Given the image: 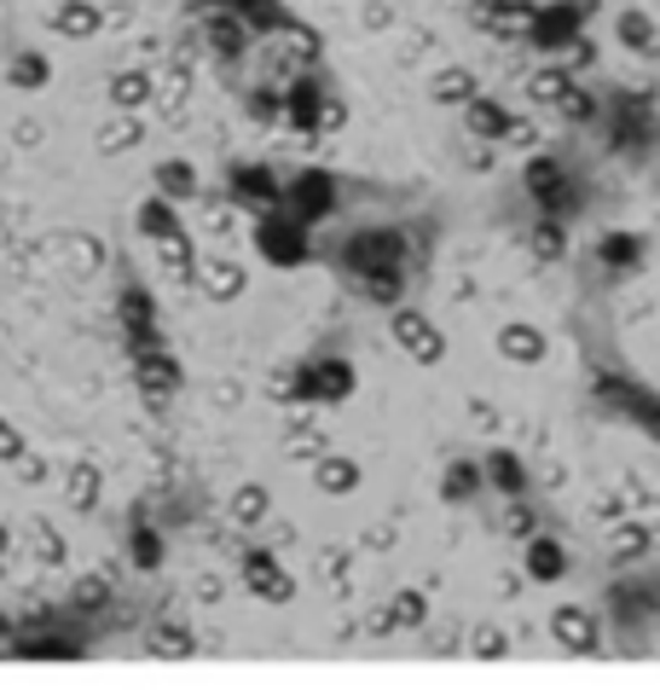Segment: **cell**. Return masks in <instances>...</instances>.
Returning <instances> with one entry per match:
<instances>
[{
    "instance_id": "ba28073f",
    "label": "cell",
    "mask_w": 660,
    "mask_h": 690,
    "mask_svg": "<svg viewBox=\"0 0 660 690\" xmlns=\"http://www.w3.org/2000/svg\"><path fill=\"white\" fill-rule=\"evenodd\" d=\"M395 342L418 360V365H441L446 360V337H441V325L418 314V308H395Z\"/></svg>"
},
{
    "instance_id": "ab89813d",
    "label": "cell",
    "mask_w": 660,
    "mask_h": 690,
    "mask_svg": "<svg viewBox=\"0 0 660 690\" xmlns=\"http://www.w3.org/2000/svg\"><path fill=\"white\" fill-rule=\"evenodd\" d=\"M603 268H614V273H626V268H637L644 261V238H631V233H614V238H603Z\"/></svg>"
},
{
    "instance_id": "484cf974",
    "label": "cell",
    "mask_w": 660,
    "mask_h": 690,
    "mask_svg": "<svg viewBox=\"0 0 660 690\" xmlns=\"http://www.w3.org/2000/svg\"><path fill=\"white\" fill-rule=\"evenodd\" d=\"M226 517H232L238 528H261L266 517H273V494H266L261 482H243V487H232V499H226Z\"/></svg>"
},
{
    "instance_id": "ac0fdd59",
    "label": "cell",
    "mask_w": 660,
    "mask_h": 690,
    "mask_svg": "<svg viewBox=\"0 0 660 690\" xmlns=\"http://www.w3.org/2000/svg\"><path fill=\"white\" fill-rule=\"evenodd\" d=\"M550 638L562 644V649H596V621H591V609H580V603H562L550 615Z\"/></svg>"
},
{
    "instance_id": "d4e9b609",
    "label": "cell",
    "mask_w": 660,
    "mask_h": 690,
    "mask_svg": "<svg viewBox=\"0 0 660 690\" xmlns=\"http://www.w3.org/2000/svg\"><path fill=\"white\" fill-rule=\"evenodd\" d=\"M105 99H111L116 111H139V105H151V99H157V81L146 70H116L105 81Z\"/></svg>"
},
{
    "instance_id": "5b68a950",
    "label": "cell",
    "mask_w": 660,
    "mask_h": 690,
    "mask_svg": "<svg viewBox=\"0 0 660 690\" xmlns=\"http://www.w3.org/2000/svg\"><path fill=\"white\" fill-rule=\"evenodd\" d=\"M134 383H139V395H146L151 412H162V406L180 395L185 372H180V360L169 349H151V354H134Z\"/></svg>"
},
{
    "instance_id": "c3c4849f",
    "label": "cell",
    "mask_w": 660,
    "mask_h": 690,
    "mask_svg": "<svg viewBox=\"0 0 660 690\" xmlns=\"http://www.w3.org/2000/svg\"><path fill=\"white\" fill-rule=\"evenodd\" d=\"M556 111H562V122H591L596 116V99L585 88H568L562 99H556Z\"/></svg>"
},
{
    "instance_id": "bcb514c9",
    "label": "cell",
    "mask_w": 660,
    "mask_h": 690,
    "mask_svg": "<svg viewBox=\"0 0 660 690\" xmlns=\"http://www.w3.org/2000/svg\"><path fill=\"white\" fill-rule=\"evenodd\" d=\"M499 528H504V534H510V540H533V534H539V517H533V505H522V499H510V511L499 517Z\"/></svg>"
},
{
    "instance_id": "6da1fadb",
    "label": "cell",
    "mask_w": 660,
    "mask_h": 690,
    "mask_svg": "<svg viewBox=\"0 0 660 690\" xmlns=\"http://www.w3.org/2000/svg\"><path fill=\"white\" fill-rule=\"evenodd\" d=\"M255 250L273 261V268H301L314 256V238H307V220H296L291 210H273L255 220Z\"/></svg>"
},
{
    "instance_id": "9c48e42d",
    "label": "cell",
    "mask_w": 660,
    "mask_h": 690,
    "mask_svg": "<svg viewBox=\"0 0 660 690\" xmlns=\"http://www.w3.org/2000/svg\"><path fill=\"white\" fill-rule=\"evenodd\" d=\"M325 81H319V70H301L291 88H284V122L301 134V139H319V111H325Z\"/></svg>"
},
{
    "instance_id": "e0dca14e",
    "label": "cell",
    "mask_w": 660,
    "mask_h": 690,
    "mask_svg": "<svg viewBox=\"0 0 660 690\" xmlns=\"http://www.w3.org/2000/svg\"><path fill=\"white\" fill-rule=\"evenodd\" d=\"M527 552H522V575L527 580H562L568 575V552H562V540H550V534H533L522 540Z\"/></svg>"
},
{
    "instance_id": "680465c9",
    "label": "cell",
    "mask_w": 660,
    "mask_h": 690,
    "mask_svg": "<svg viewBox=\"0 0 660 690\" xmlns=\"http://www.w3.org/2000/svg\"><path fill=\"white\" fill-rule=\"evenodd\" d=\"M18 482H47V464H41V459H18Z\"/></svg>"
},
{
    "instance_id": "cb8c5ba5",
    "label": "cell",
    "mask_w": 660,
    "mask_h": 690,
    "mask_svg": "<svg viewBox=\"0 0 660 690\" xmlns=\"http://www.w3.org/2000/svg\"><path fill=\"white\" fill-rule=\"evenodd\" d=\"M53 81V65H47V53H35V47H24V53H12L7 58V88L12 93H41Z\"/></svg>"
},
{
    "instance_id": "9a60e30c",
    "label": "cell",
    "mask_w": 660,
    "mask_h": 690,
    "mask_svg": "<svg viewBox=\"0 0 660 690\" xmlns=\"http://www.w3.org/2000/svg\"><path fill=\"white\" fill-rule=\"evenodd\" d=\"M99 30H105V7H99V0H58V7H53V35L88 41Z\"/></svg>"
},
{
    "instance_id": "ffe728a7",
    "label": "cell",
    "mask_w": 660,
    "mask_h": 690,
    "mask_svg": "<svg viewBox=\"0 0 660 690\" xmlns=\"http://www.w3.org/2000/svg\"><path fill=\"white\" fill-rule=\"evenodd\" d=\"M499 354L510 365H539L545 360V331H539V325L510 319V325H499Z\"/></svg>"
},
{
    "instance_id": "ee69618b",
    "label": "cell",
    "mask_w": 660,
    "mask_h": 690,
    "mask_svg": "<svg viewBox=\"0 0 660 690\" xmlns=\"http://www.w3.org/2000/svg\"><path fill=\"white\" fill-rule=\"evenodd\" d=\"M30 552H35L41 563H65V557H70V552H65V540H58V528H53V522H41V517L30 522Z\"/></svg>"
},
{
    "instance_id": "d6986e66",
    "label": "cell",
    "mask_w": 660,
    "mask_h": 690,
    "mask_svg": "<svg viewBox=\"0 0 660 690\" xmlns=\"http://www.w3.org/2000/svg\"><path fill=\"white\" fill-rule=\"evenodd\" d=\"M197 284H203V296H209V302H238L243 284H250V273H243L238 261H226V256H209L197 268Z\"/></svg>"
},
{
    "instance_id": "f5cc1de1",
    "label": "cell",
    "mask_w": 660,
    "mask_h": 690,
    "mask_svg": "<svg viewBox=\"0 0 660 690\" xmlns=\"http://www.w3.org/2000/svg\"><path fill=\"white\" fill-rule=\"evenodd\" d=\"M469 644H476L481 661H492V656H504V649H510V638L499 633V626H476V638H469Z\"/></svg>"
},
{
    "instance_id": "e575fe53",
    "label": "cell",
    "mask_w": 660,
    "mask_h": 690,
    "mask_svg": "<svg viewBox=\"0 0 660 690\" xmlns=\"http://www.w3.org/2000/svg\"><path fill=\"white\" fill-rule=\"evenodd\" d=\"M116 314H122V331L128 325H157V302H151V291L146 284H122V296H116Z\"/></svg>"
},
{
    "instance_id": "816d5d0a",
    "label": "cell",
    "mask_w": 660,
    "mask_h": 690,
    "mask_svg": "<svg viewBox=\"0 0 660 690\" xmlns=\"http://www.w3.org/2000/svg\"><path fill=\"white\" fill-rule=\"evenodd\" d=\"M342 128H348V105H342L337 93H325V111H319V139H325V134H342Z\"/></svg>"
},
{
    "instance_id": "7dc6e473",
    "label": "cell",
    "mask_w": 660,
    "mask_h": 690,
    "mask_svg": "<svg viewBox=\"0 0 660 690\" xmlns=\"http://www.w3.org/2000/svg\"><path fill=\"white\" fill-rule=\"evenodd\" d=\"M621 41H626L631 53H655V24H649L644 12H626L621 18Z\"/></svg>"
},
{
    "instance_id": "6f0895ef",
    "label": "cell",
    "mask_w": 660,
    "mask_h": 690,
    "mask_svg": "<svg viewBox=\"0 0 660 690\" xmlns=\"http://www.w3.org/2000/svg\"><path fill=\"white\" fill-rule=\"evenodd\" d=\"M232 227H238V210H232V203H209V233H220V238H226Z\"/></svg>"
},
{
    "instance_id": "4fadbf2b",
    "label": "cell",
    "mask_w": 660,
    "mask_h": 690,
    "mask_svg": "<svg viewBox=\"0 0 660 690\" xmlns=\"http://www.w3.org/2000/svg\"><path fill=\"white\" fill-rule=\"evenodd\" d=\"M476 24L487 35H504V41H527L533 24H539V0H499V7L476 12Z\"/></svg>"
},
{
    "instance_id": "44dd1931",
    "label": "cell",
    "mask_w": 660,
    "mask_h": 690,
    "mask_svg": "<svg viewBox=\"0 0 660 690\" xmlns=\"http://www.w3.org/2000/svg\"><path fill=\"white\" fill-rule=\"evenodd\" d=\"M360 459H348V453H325V459H314V487L319 494H330V499H342V494H354L360 487Z\"/></svg>"
},
{
    "instance_id": "603a6c76",
    "label": "cell",
    "mask_w": 660,
    "mask_h": 690,
    "mask_svg": "<svg viewBox=\"0 0 660 690\" xmlns=\"http://www.w3.org/2000/svg\"><path fill=\"white\" fill-rule=\"evenodd\" d=\"M354 279V291L365 302H377V308H400V296H406V273L400 268H365V273H348Z\"/></svg>"
},
{
    "instance_id": "f1b7e54d",
    "label": "cell",
    "mask_w": 660,
    "mask_h": 690,
    "mask_svg": "<svg viewBox=\"0 0 660 690\" xmlns=\"http://www.w3.org/2000/svg\"><path fill=\"white\" fill-rule=\"evenodd\" d=\"M481 482H487V464H476V459H452L446 476H441V494H446L452 505H469V499L481 494Z\"/></svg>"
},
{
    "instance_id": "4dcf8cb0",
    "label": "cell",
    "mask_w": 660,
    "mask_h": 690,
    "mask_svg": "<svg viewBox=\"0 0 660 690\" xmlns=\"http://www.w3.org/2000/svg\"><path fill=\"white\" fill-rule=\"evenodd\" d=\"M134 227L146 233L151 244L157 238H169V233H180V215H174V197H162V192H151L146 203H139L134 210Z\"/></svg>"
},
{
    "instance_id": "7a4b0ae2",
    "label": "cell",
    "mask_w": 660,
    "mask_h": 690,
    "mask_svg": "<svg viewBox=\"0 0 660 690\" xmlns=\"http://www.w3.org/2000/svg\"><path fill=\"white\" fill-rule=\"evenodd\" d=\"M342 268H348V273H365V268H400V273H406V233H400V227L354 233V238L342 244Z\"/></svg>"
},
{
    "instance_id": "1f68e13d",
    "label": "cell",
    "mask_w": 660,
    "mask_h": 690,
    "mask_svg": "<svg viewBox=\"0 0 660 690\" xmlns=\"http://www.w3.org/2000/svg\"><path fill=\"white\" fill-rule=\"evenodd\" d=\"M481 464H487V482L499 487L504 499H522V494H527V471H522V459H515L510 446H499V453H487Z\"/></svg>"
},
{
    "instance_id": "2e32d148",
    "label": "cell",
    "mask_w": 660,
    "mask_h": 690,
    "mask_svg": "<svg viewBox=\"0 0 660 690\" xmlns=\"http://www.w3.org/2000/svg\"><path fill=\"white\" fill-rule=\"evenodd\" d=\"M464 128H469V139H492V146H499V139L515 128V116L499 105V99H487V93H476L464 105Z\"/></svg>"
},
{
    "instance_id": "91938a15",
    "label": "cell",
    "mask_w": 660,
    "mask_h": 690,
    "mask_svg": "<svg viewBox=\"0 0 660 690\" xmlns=\"http://www.w3.org/2000/svg\"><path fill=\"white\" fill-rule=\"evenodd\" d=\"M325 575H330V580L348 575V552H342V545H330V552H325Z\"/></svg>"
},
{
    "instance_id": "681fc988",
    "label": "cell",
    "mask_w": 660,
    "mask_h": 690,
    "mask_svg": "<svg viewBox=\"0 0 660 690\" xmlns=\"http://www.w3.org/2000/svg\"><path fill=\"white\" fill-rule=\"evenodd\" d=\"M250 116H255V122H266V128H273V122H284V93L255 88V93H250Z\"/></svg>"
},
{
    "instance_id": "277c9868",
    "label": "cell",
    "mask_w": 660,
    "mask_h": 690,
    "mask_svg": "<svg viewBox=\"0 0 660 690\" xmlns=\"http://www.w3.org/2000/svg\"><path fill=\"white\" fill-rule=\"evenodd\" d=\"M226 186H232V203H243V210H255V215L284 210V180L266 169V162H232Z\"/></svg>"
},
{
    "instance_id": "11a10c76",
    "label": "cell",
    "mask_w": 660,
    "mask_h": 690,
    "mask_svg": "<svg viewBox=\"0 0 660 690\" xmlns=\"http://www.w3.org/2000/svg\"><path fill=\"white\" fill-rule=\"evenodd\" d=\"M18 459H24V436H18L12 423L0 418V464H18Z\"/></svg>"
},
{
    "instance_id": "f6af8a7d",
    "label": "cell",
    "mask_w": 660,
    "mask_h": 690,
    "mask_svg": "<svg viewBox=\"0 0 660 690\" xmlns=\"http://www.w3.org/2000/svg\"><path fill=\"white\" fill-rule=\"evenodd\" d=\"M157 99H162V105H169V116L185 105V99H192V65H180V58H174V70L169 76H162V88H157Z\"/></svg>"
},
{
    "instance_id": "f35d334b",
    "label": "cell",
    "mask_w": 660,
    "mask_h": 690,
    "mask_svg": "<svg viewBox=\"0 0 660 690\" xmlns=\"http://www.w3.org/2000/svg\"><path fill=\"white\" fill-rule=\"evenodd\" d=\"M388 609H395V626H400V633H418V626L429 621V598L418 592V586L395 592V598H388Z\"/></svg>"
},
{
    "instance_id": "b9f144b4",
    "label": "cell",
    "mask_w": 660,
    "mask_h": 690,
    "mask_svg": "<svg viewBox=\"0 0 660 690\" xmlns=\"http://www.w3.org/2000/svg\"><path fill=\"white\" fill-rule=\"evenodd\" d=\"M568 88H573V76H568L562 65H550V70H539V76H533V81H527L533 105H556V99H562Z\"/></svg>"
},
{
    "instance_id": "d590c367",
    "label": "cell",
    "mask_w": 660,
    "mask_h": 690,
    "mask_svg": "<svg viewBox=\"0 0 660 690\" xmlns=\"http://www.w3.org/2000/svg\"><path fill=\"white\" fill-rule=\"evenodd\" d=\"M128 557H134V568H146V575L162 563V534L146 517H134V528H128Z\"/></svg>"
},
{
    "instance_id": "5bb4252c",
    "label": "cell",
    "mask_w": 660,
    "mask_h": 690,
    "mask_svg": "<svg viewBox=\"0 0 660 690\" xmlns=\"http://www.w3.org/2000/svg\"><path fill=\"white\" fill-rule=\"evenodd\" d=\"M197 7H226V12H238L243 18V24H250L255 35H284V30H291L296 24V12H284L278 7V0H197Z\"/></svg>"
},
{
    "instance_id": "8992f818",
    "label": "cell",
    "mask_w": 660,
    "mask_h": 690,
    "mask_svg": "<svg viewBox=\"0 0 660 690\" xmlns=\"http://www.w3.org/2000/svg\"><path fill=\"white\" fill-rule=\"evenodd\" d=\"M243 586H250L261 603H291L296 598V580H291V568L273 557V545H250V552H243Z\"/></svg>"
},
{
    "instance_id": "d6a6232c",
    "label": "cell",
    "mask_w": 660,
    "mask_h": 690,
    "mask_svg": "<svg viewBox=\"0 0 660 690\" xmlns=\"http://www.w3.org/2000/svg\"><path fill=\"white\" fill-rule=\"evenodd\" d=\"M429 99H435V105H469V99H476V70H464V65L441 70L429 81Z\"/></svg>"
},
{
    "instance_id": "f907efd6",
    "label": "cell",
    "mask_w": 660,
    "mask_h": 690,
    "mask_svg": "<svg viewBox=\"0 0 660 690\" xmlns=\"http://www.w3.org/2000/svg\"><path fill=\"white\" fill-rule=\"evenodd\" d=\"M644 552H649V534H644V528H621V534H614V557H621V563L644 557Z\"/></svg>"
},
{
    "instance_id": "6125c7cd",
    "label": "cell",
    "mask_w": 660,
    "mask_h": 690,
    "mask_svg": "<svg viewBox=\"0 0 660 690\" xmlns=\"http://www.w3.org/2000/svg\"><path fill=\"white\" fill-rule=\"evenodd\" d=\"M452 644H458V626H452V633H429V656H446Z\"/></svg>"
},
{
    "instance_id": "74e56055",
    "label": "cell",
    "mask_w": 660,
    "mask_h": 690,
    "mask_svg": "<svg viewBox=\"0 0 660 690\" xmlns=\"http://www.w3.org/2000/svg\"><path fill=\"white\" fill-rule=\"evenodd\" d=\"M70 603H76V615H99L111 603V575H81L70 586Z\"/></svg>"
},
{
    "instance_id": "7c38bea8",
    "label": "cell",
    "mask_w": 660,
    "mask_h": 690,
    "mask_svg": "<svg viewBox=\"0 0 660 690\" xmlns=\"http://www.w3.org/2000/svg\"><path fill=\"white\" fill-rule=\"evenodd\" d=\"M203 41H209V53L220 58V65H238V58L250 53V24H243L238 12L215 7L209 18H203Z\"/></svg>"
},
{
    "instance_id": "8fae6325",
    "label": "cell",
    "mask_w": 660,
    "mask_h": 690,
    "mask_svg": "<svg viewBox=\"0 0 660 690\" xmlns=\"http://www.w3.org/2000/svg\"><path fill=\"white\" fill-rule=\"evenodd\" d=\"M354 365H348L342 354H319V360H307V406H337V400H348L354 395Z\"/></svg>"
},
{
    "instance_id": "60d3db41",
    "label": "cell",
    "mask_w": 660,
    "mask_h": 690,
    "mask_svg": "<svg viewBox=\"0 0 660 690\" xmlns=\"http://www.w3.org/2000/svg\"><path fill=\"white\" fill-rule=\"evenodd\" d=\"M527 250L539 256V261H556V256H562V250H568V238H562V220H556V215H545L539 227L527 233Z\"/></svg>"
},
{
    "instance_id": "30bf717a",
    "label": "cell",
    "mask_w": 660,
    "mask_h": 690,
    "mask_svg": "<svg viewBox=\"0 0 660 690\" xmlns=\"http://www.w3.org/2000/svg\"><path fill=\"white\" fill-rule=\"evenodd\" d=\"M527 197L539 203L545 215H556L562 220L568 210H573V186H568V169L556 157H533L527 162Z\"/></svg>"
},
{
    "instance_id": "52a82bcc",
    "label": "cell",
    "mask_w": 660,
    "mask_h": 690,
    "mask_svg": "<svg viewBox=\"0 0 660 690\" xmlns=\"http://www.w3.org/2000/svg\"><path fill=\"white\" fill-rule=\"evenodd\" d=\"M596 12V0H562V7H539V24H533L527 47H545V53H562L568 41H580V24Z\"/></svg>"
},
{
    "instance_id": "4316f807",
    "label": "cell",
    "mask_w": 660,
    "mask_h": 690,
    "mask_svg": "<svg viewBox=\"0 0 660 690\" xmlns=\"http://www.w3.org/2000/svg\"><path fill=\"white\" fill-rule=\"evenodd\" d=\"M157 261H162V273H169L174 284H192L197 279V250H192V238L185 233H169V238H157Z\"/></svg>"
},
{
    "instance_id": "94428289",
    "label": "cell",
    "mask_w": 660,
    "mask_h": 690,
    "mask_svg": "<svg viewBox=\"0 0 660 690\" xmlns=\"http://www.w3.org/2000/svg\"><path fill=\"white\" fill-rule=\"evenodd\" d=\"M220 592H226L220 575H197V598H203V603H220Z\"/></svg>"
},
{
    "instance_id": "8d00e7d4",
    "label": "cell",
    "mask_w": 660,
    "mask_h": 690,
    "mask_svg": "<svg viewBox=\"0 0 660 690\" xmlns=\"http://www.w3.org/2000/svg\"><path fill=\"white\" fill-rule=\"evenodd\" d=\"M151 656H197V638L192 633H185V626L180 621H157L151 626Z\"/></svg>"
},
{
    "instance_id": "7402d4cb",
    "label": "cell",
    "mask_w": 660,
    "mask_h": 690,
    "mask_svg": "<svg viewBox=\"0 0 660 690\" xmlns=\"http://www.w3.org/2000/svg\"><path fill=\"white\" fill-rule=\"evenodd\" d=\"M65 499H70V511H99V499H105V471H99V464H70V476H65Z\"/></svg>"
},
{
    "instance_id": "f546056e",
    "label": "cell",
    "mask_w": 660,
    "mask_h": 690,
    "mask_svg": "<svg viewBox=\"0 0 660 690\" xmlns=\"http://www.w3.org/2000/svg\"><path fill=\"white\" fill-rule=\"evenodd\" d=\"M139 139H146V128H139V116H134V111H116V116L105 122V128H99V139H93V146H99V157H122V151H134Z\"/></svg>"
},
{
    "instance_id": "836d02e7",
    "label": "cell",
    "mask_w": 660,
    "mask_h": 690,
    "mask_svg": "<svg viewBox=\"0 0 660 690\" xmlns=\"http://www.w3.org/2000/svg\"><path fill=\"white\" fill-rule=\"evenodd\" d=\"M266 400L307 406V365H278V372H266Z\"/></svg>"
},
{
    "instance_id": "e7e4bbea",
    "label": "cell",
    "mask_w": 660,
    "mask_h": 690,
    "mask_svg": "<svg viewBox=\"0 0 660 690\" xmlns=\"http://www.w3.org/2000/svg\"><path fill=\"white\" fill-rule=\"evenodd\" d=\"M487 7H499V0H469V12H487Z\"/></svg>"
},
{
    "instance_id": "9f6ffc18",
    "label": "cell",
    "mask_w": 660,
    "mask_h": 690,
    "mask_svg": "<svg viewBox=\"0 0 660 690\" xmlns=\"http://www.w3.org/2000/svg\"><path fill=\"white\" fill-rule=\"evenodd\" d=\"M365 633H371V638L400 633V626H395V609H388V603H383V609H371V615H365Z\"/></svg>"
},
{
    "instance_id": "3957f363",
    "label": "cell",
    "mask_w": 660,
    "mask_h": 690,
    "mask_svg": "<svg viewBox=\"0 0 660 690\" xmlns=\"http://www.w3.org/2000/svg\"><path fill=\"white\" fill-rule=\"evenodd\" d=\"M284 210H291L296 220H325L330 210H337V174H325V169H301L284 180Z\"/></svg>"
},
{
    "instance_id": "be15d7a7",
    "label": "cell",
    "mask_w": 660,
    "mask_h": 690,
    "mask_svg": "<svg viewBox=\"0 0 660 690\" xmlns=\"http://www.w3.org/2000/svg\"><path fill=\"white\" fill-rule=\"evenodd\" d=\"M12 552V534H7V522H0V557H7Z\"/></svg>"
},
{
    "instance_id": "83f0119b",
    "label": "cell",
    "mask_w": 660,
    "mask_h": 690,
    "mask_svg": "<svg viewBox=\"0 0 660 690\" xmlns=\"http://www.w3.org/2000/svg\"><path fill=\"white\" fill-rule=\"evenodd\" d=\"M151 186H157L162 197L185 203V197H197V169H192L185 157H162L157 169H151Z\"/></svg>"
},
{
    "instance_id": "7bdbcfd3",
    "label": "cell",
    "mask_w": 660,
    "mask_h": 690,
    "mask_svg": "<svg viewBox=\"0 0 660 690\" xmlns=\"http://www.w3.org/2000/svg\"><path fill=\"white\" fill-rule=\"evenodd\" d=\"M70 268H76L81 279L99 273V268H105V244H99L93 233H76V238H70Z\"/></svg>"
},
{
    "instance_id": "db71d44e",
    "label": "cell",
    "mask_w": 660,
    "mask_h": 690,
    "mask_svg": "<svg viewBox=\"0 0 660 690\" xmlns=\"http://www.w3.org/2000/svg\"><path fill=\"white\" fill-rule=\"evenodd\" d=\"M360 24H365V30H388V24H395V7H388V0H365V7H360Z\"/></svg>"
}]
</instances>
